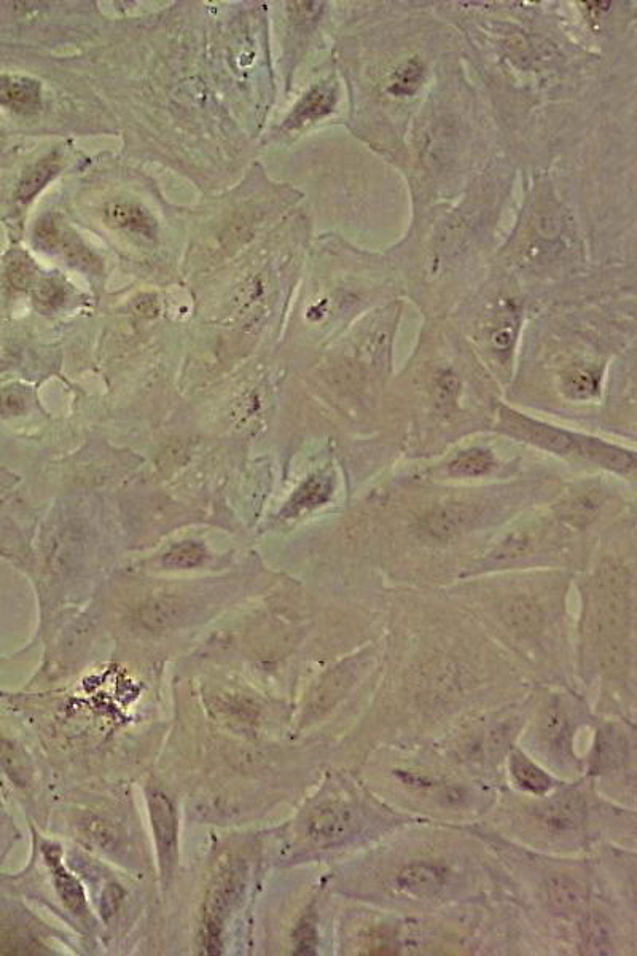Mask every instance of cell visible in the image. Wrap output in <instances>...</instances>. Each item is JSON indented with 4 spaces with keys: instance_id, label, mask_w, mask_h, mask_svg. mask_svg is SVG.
<instances>
[{
    "instance_id": "obj_13",
    "label": "cell",
    "mask_w": 637,
    "mask_h": 956,
    "mask_svg": "<svg viewBox=\"0 0 637 956\" xmlns=\"http://www.w3.org/2000/svg\"><path fill=\"white\" fill-rule=\"evenodd\" d=\"M545 890H547L548 901L559 912H579L585 906V893L569 878H550Z\"/></svg>"
},
{
    "instance_id": "obj_17",
    "label": "cell",
    "mask_w": 637,
    "mask_h": 956,
    "mask_svg": "<svg viewBox=\"0 0 637 956\" xmlns=\"http://www.w3.org/2000/svg\"><path fill=\"white\" fill-rule=\"evenodd\" d=\"M7 276L8 281L16 289H28L36 279V267H34V263L28 255L23 254V252H15L8 260Z\"/></svg>"
},
{
    "instance_id": "obj_8",
    "label": "cell",
    "mask_w": 637,
    "mask_h": 956,
    "mask_svg": "<svg viewBox=\"0 0 637 956\" xmlns=\"http://www.w3.org/2000/svg\"><path fill=\"white\" fill-rule=\"evenodd\" d=\"M333 106H335V88L330 83H322L298 102L294 112L287 118L286 128L294 130L306 123L316 122L317 118L332 112Z\"/></svg>"
},
{
    "instance_id": "obj_20",
    "label": "cell",
    "mask_w": 637,
    "mask_h": 956,
    "mask_svg": "<svg viewBox=\"0 0 637 956\" xmlns=\"http://www.w3.org/2000/svg\"><path fill=\"white\" fill-rule=\"evenodd\" d=\"M204 558V550L195 542H185L177 545L166 555L165 563L174 568H193L200 565Z\"/></svg>"
},
{
    "instance_id": "obj_9",
    "label": "cell",
    "mask_w": 637,
    "mask_h": 956,
    "mask_svg": "<svg viewBox=\"0 0 637 956\" xmlns=\"http://www.w3.org/2000/svg\"><path fill=\"white\" fill-rule=\"evenodd\" d=\"M400 888L418 896H429L442 888L445 883V870L432 864H413L402 870L397 878Z\"/></svg>"
},
{
    "instance_id": "obj_21",
    "label": "cell",
    "mask_w": 637,
    "mask_h": 956,
    "mask_svg": "<svg viewBox=\"0 0 637 956\" xmlns=\"http://www.w3.org/2000/svg\"><path fill=\"white\" fill-rule=\"evenodd\" d=\"M64 300V289L56 279H43L36 289V302L43 310H55Z\"/></svg>"
},
{
    "instance_id": "obj_12",
    "label": "cell",
    "mask_w": 637,
    "mask_h": 956,
    "mask_svg": "<svg viewBox=\"0 0 637 956\" xmlns=\"http://www.w3.org/2000/svg\"><path fill=\"white\" fill-rule=\"evenodd\" d=\"M58 171V157L55 153L50 157L43 158L37 165L32 166L28 173L24 174L20 185H18V190H16V198L21 203H28L58 174Z\"/></svg>"
},
{
    "instance_id": "obj_27",
    "label": "cell",
    "mask_w": 637,
    "mask_h": 956,
    "mask_svg": "<svg viewBox=\"0 0 637 956\" xmlns=\"http://www.w3.org/2000/svg\"><path fill=\"white\" fill-rule=\"evenodd\" d=\"M24 407V397L20 392L5 391L0 394V413L2 415H16Z\"/></svg>"
},
{
    "instance_id": "obj_1",
    "label": "cell",
    "mask_w": 637,
    "mask_h": 956,
    "mask_svg": "<svg viewBox=\"0 0 637 956\" xmlns=\"http://www.w3.org/2000/svg\"><path fill=\"white\" fill-rule=\"evenodd\" d=\"M499 429L515 439L552 451L556 455L579 456L620 474H633L636 469V456L631 451L614 447L602 440L553 428L550 424L531 420L507 407H499Z\"/></svg>"
},
{
    "instance_id": "obj_5",
    "label": "cell",
    "mask_w": 637,
    "mask_h": 956,
    "mask_svg": "<svg viewBox=\"0 0 637 956\" xmlns=\"http://www.w3.org/2000/svg\"><path fill=\"white\" fill-rule=\"evenodd\" d=\"M0 106L18 114H32L40 107V83L28 77H0Z\"/></svg>"
},
{
    "instance_id": "obj_22",
    "label": "cell",
    "mask_w": 637,
    "mask_h": 956,
    "mask_svg": "<svg viewBox=\"0 0 637 956\" xmlns=\"http://www.w3.org/2000/svg\"><path fill=\"white\" fill-rule=\"evenodd\" d=\"M459 388H461V384H459L458 377L453 373H443L442 377H438L434 388L435 402H437L438 407H448V405L454 404V400L459 394Z\"/></svg>"
},
{
    "instance_id": "obj_16",
    "label": "cell",
    "mask_w": 637,
    "mask_h": 956,
    "mask_svg": "<svg viewBox=\"0 0 637 956\" xmlns=\"http://www.w3.org/2000/svg\"><path fill=\"white\" fill-rule=\"evenodd\" d=\"M421 80H423V67L413 59L402 64L392 74L389 91L395 96H411L421 87Z\"/></svg>"
},
{
    "instance_id": "obj_26",
    "label": "cell",
    "mask_w": 637,
    "mask_h": 956,
    "mask_svg": "<svg viewBox=\"0 0 637 956\" xmlns=\"http://www.w3.org/2000/svg\"><path fill=\"white\" fill-rule=\"evenodd\" d=\"M316 929L311 923H301L298 926L297 933H295V944H297V952L301 955H313L314 950H316Z\"/></svg>"
},
{
    "instance_id": "obj_3",
    "label": "cell",
    "mask_w": 637,
    "mask_h": 956,
    "mask_svg": "<svg viewBox=\"0 0 637 956\" xmlns=\"http://www.w3.org/2000/svg\"><path fill=\"white\" fill-rule=\"evenodd\" d=\"M149 812L157 840L163 874L169 875L176 864L177 819L171 800L160 791L149 792Z\"/></svg>"
},
{
    "instance_id": "obj_10",
    "label": "cell",
    "mask_w": 637,
    "mask_h": 956,
    "mask_svg": "<svg viewBox=\"0 0 637 956\" xmlns=\"http://www.w3.org/2000/svg\"><path fill=\"white\" fill-rule=\"evenodd\" d=\"M107 222L114 227L126 228L131 232L152 236L155 233V222L145 214L144 209L128 201H115L106 209Z\"/></svg>"
},
{
    "instance_id": "obj_2",
    "label": "cell",
    "mask_w": 637,
    "mask_h": 956,
    "mask_svg": "<svg viewBox=\"0 0 637 956\" xmlns=\"http://www.w3.org/2000/svg\"><path fill=\"white\" fill-rule=\"evenodd\" d=\"M239 874L233 867H223L222 872L217 874L211 890H209L208 901H206V950L212 955H217L222 949L220 944V933H222L223 913L230 909L231 904L236 901L238 896Z\"/></svg>"
},
{
    "instance_id": "obj_23",
    "label": "cell",
    "mask_w": 637,
    "mask_h": 956,
    "mask_svg": "<svg viewBox=\"0 0 637 956\" xmlns=\"http://www.w3.org/2000/svg\"><path fill=\"white\" fill-rule=\"evenodd\" d=\"M516 324H518L516 318L509 316L502 321L501 326L497 327L491 335V343L499 353H509L510 348H512L516 337Z\"/></svg>"
},
{
    "instance_id": "obj_19",
    "label": "cell",
    "mask_w": 637,
    "mask_h": 956,
    "mask_svg": "<svg viewBox=\"0 0 637 956\" xmlns=\"http://www.w3.org/2000/svg\"><path fill=\"white\" fill-rule=\"evenodd\" d=\"M564 388L572 399H590L598 392L599 381L590 370H575L566 378Z\"/></svg>"
},
{
    "instance_id": "obj_6",
    "label": "cell",
    "mask_w": 637,
    "mask_h": 956,
    "mask_svg": "<svg viewBox=\"0 0 637 956\" xmlns=\"http://www.w3.org/2000/svg\"><path fill=\"white\" fill-rule=\"evenodd\" d=\"M477 518V510L466 504H446L427 517L426 526L432 536L450 539L466 531Z\"/></svg>"
},
{
    "instance_id": "obj_15",
    "label": "cell",
    "mask_w": 637,
    "mask_h": 956,
    "mask_svg": "<svg viewBox=\"0 0 637 956\" xmlns=\"http://www.w3.org/2000/svg\"><path fill=\"white\" fill-rule=\"evenodd\" d=\"M494 467V458L489 451L473 448L462 451L458 458L450 464V474L454 477H481L488 474Z\"/></svg>"
},
{
    "instance_id": "obj_25",
    "label": "cell",
    "mask_w": 637,
    "mask_h": 956,
    "mask_svg": "<svg viewBox=\"0 0 637 956\" xmlns=\"http://www.w3.org/2000/svg\"><path fill=\"white\" fill-rule=\"evenodd\" d=\"M529 544H531V542H529L528 537L523 536V534L512 536L509 541H505L504 544L497 549V560H512V558L521 557L523 553L528 552Z\"/></svg>"
},
{
    "instance_id": "obj_18",
    "label": "cell",
    "mask_w": 637,
    "mask_h": 956,
    "mask_svg": "<svg viewBox=\"0 0 637 956\" xmlns=\"http://www.w3.org/2000/svg\"><path fill=\"white\" fill-rule=\"evenodd\" d=\"M579 815V808L575 807L574 802H572V800H564V802H556L555 805L544 810V813H542V821H544L547 826L553 827V829H561V831H563V829L574 827Z\"/></svg>"
},
{
    "instance_id": "obj_4",
    "label": "cell",
    "mask_w": 637,
    "mask_h": 956,
    "mask_svg": "<svg viewBox=\"0 0 637 956\" xmlns=\"http://www.w3.org/2000/svg\"><path fill=\"white\" fill-rule=\"evenodd\" d=\"M356 815L349 808L330 805L314 813L309 821V837L319 843H333L343 840L356 829Z\"/></svg>"
},
{
    "instance_id": "obj_14",
    "label": "cell",
    "mask_w": 637,
    "mask_h": 956,
    "mask_svg": "<svg viewBox=\"0 0 637 956\" xmlns=\"http://www.w3.org/2000/svg\"><path fill=\"white\" fill-rule=\"evenodd\" d=\"M510 768H512L516 783L520 784L521 788L528 789L534 794H544L552 788L550 776L545 775L537 765L532 764L528 757H524L523 754H513Z\"/></svg>"
},
{
    "instance_id": "obj_11",
    "label": "cell",
    "mask_w": 637,
    "mask_h": 956,
    "mask_svg": "<svg viewBox=\"0 0 637 956\" xmlns=\"http://www.w3.org/2000/svg\"><path fill=\"white\" fill-rule=\"evenodd\" d=\"M330 494H332V478L327 477V475L311 477L294 494V498L290 499L286 514L294 517V515L305 512V510L321 506L324 502L329 501Z\"/></svg>"
},
{
    "instance_id": "obj_7",
    "label": "cell",
    "mask_w": 637,
    "mask_h": 956,
    "mask_svg": "<svg viewBox=\"0 0 637 956\" xmlns=\"http://www.w3.org/2000/svg\"><path fill=\"white\" fill-rule=\"evenodd\" d=\"M43 851H45L48 866L53 872L56 890H58V894L63 899L67 909L74 912L75 915H83L86 912L85 891L77 882V878L69 874L63 862H61V850L58 847H45Z\"/></svg>"
},
{
    "instance_id": "obj_24",
    "label": "cell",
    "mask_w": 637,
    "mask_h": 956,
    "mask_svg": "<svg viewBox=\"0 0 637 956\" xmlns=\"http://www.w3.org/2000/svg\"><path fill=\"white\" fill-rule=\"evenodd\" d=\"M583 939L588 942V947H590L591 950H595V953L607 949L610 944L609 931H607L606 925H602L601 920H598V918H591V920L588 921L587 933H585Z\"/></svg>"
}]
</instances>
